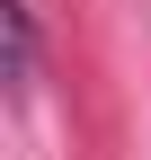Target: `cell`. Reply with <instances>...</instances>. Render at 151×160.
Listing matches in <instances>:
<instances>
[{
  "mask_svg": "<svg viewBox=\"0 0 151 160\" xmlns=\"http://www.w3.org/2000/svg\"><path fill=\"white\" fill-rule=\"evenodd\" d=\"M9 80L18 89L36 80V18H27V0H9Z\"/></svg>",
  "mask_w": 151,
  "mask_h": 160,
  "instance_id": "1",
  "label": "cell"
}]
</instances>
